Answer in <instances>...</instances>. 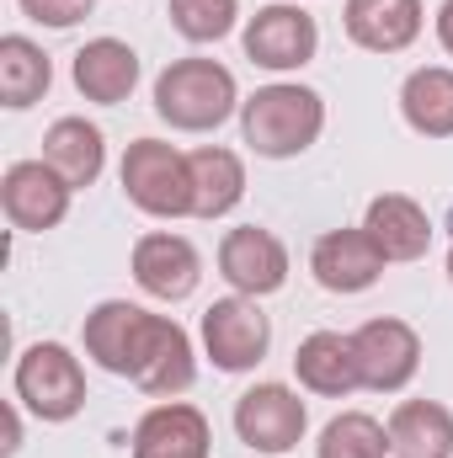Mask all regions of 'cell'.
I'll return each instance as SVG.
<instances>
[{
    "instance_id": "obj_1",
    "label": "cell",
    "mask_w": 453,
    "mask_h": 458,
    "mask_svg": "<svg viewBox=\"0 0 453 458\" xmlns=\"http://www.w3.org/2000/svg\"><path fill=\"white\" fill-rule=\"evenodd\" d=\"M86 357L97 368H107L117 378H128L133 389L155 394V400H176L192 389L198 378V352L192 336L171 320V315H150L128 299H107L86 315Z\"/></svg>"
},
{
    "instance_id": "obj_2",
    "label": "cell",
    "mask_w": 453,
    "mask_h": 458,
    "mask_svg": "<svg viewBox=\"0 0 453 458\" xmlns=\"http://www.w3.org/2000/svg\"><path fill=\"white\" fill-rule=\"evenodd\" d=\"M240 133L261 160H294L326 133V97L299 81L261 86L240 102Z\"/></svg>"
},
{
    "instance_id": "obj_3",
    "label": "cell",
    "mask_w": 453,
    "mask_h": 458,
    "mask_svg": "<svg viewBox=\"0 0 453 458\" xmlns=\"http://www.w3.org/2000/svg\"><path fill=\"white\" fill-rule=\"evenodd\" d=\"M240 107V86L219 59H171L155 75V113L176 133H209Z\"/></svg>"
},
{
    "instance_id": "obj_4",
    "label": "cell",
    "mask_w": 453,
    "mask_h": 458,
    "mask_svg": "<svg viewBox=\"0 0 453 458\" xmlns=\"http://www.w3.org/2000/svg\"><path fill=\"white\" fill-rule=\"evenodd\" d=\"M123 192L150 219H187L192 214V165L166 139H133L123 155Z\"/></svg>"
},
{
    "instance_id": "obj_5",
    "label": "cell",
    "mask_w": 453,
    "mask_h": 458,
    "mask_svg": "<svg viewBox=\"0 0 453 458\" xmlns=\"http://www.w3.org/2000/svg\"><path fill=\"white\" fill-rule=\"evenodd\" d=\"M11 389L38 421H75L86 405V368L64 342H32L16 357Z\"/></svg>"
},
{
    "instance_id": "obj_6",
    "label": "cell",
    "mask_w": 453,
    "mask_h": 458,
    "mask_svg": "<svg viewBox=\"0 0 453 458\" xmlns=\"http://www.w3.org/2000/svg\"><path fill=\"white\" fill-rule=\"evenodd\" d=\"M240 48L256 70H272V75H288V70H304L315 54H321V27L304 5H261L245 32H240Z\"/></svg>"
},
{
    "instance_id": "obj_7",
    "label": "cell",
    "mask_w": 453,
    "mask_h": 458,
    "mask_svg": "<svg viewBox=\"0 0 453 458\" xmlns=\"http://www.w3.org/2000/svg\"><path fill=\"white\" fill-rule=\"evenodd\" d=\"M304 427H310V405L288 384H251L235 400V432H240V443L267 458L294 454L304 443Z\"/></svg>"
},
{
    "instance_id": "obj_8",
    "label": "cell",
    "mask_w": 453,
    "mask_h": 458,
    "mask_svg": "<svg viewBox=\"0 0 453 458\" xmlns=\"http://www.w3.org/2000/svg\"><path fill=\"white\" fill-rule=\"evenodd\" d=\"M272 346V320L261 315L256 299L229 293L203 310V352L214 357L219 373H251Z\"/></svg>"
},
{
    "instance_id": "obj_9",
    "label": "cell",
    "mask_w": 453,
    "mask_h": 458,
    "mask_svg": "<svg viewBox=\"0 0 453 458\" xmlns=\"http://www.w3.org/2000/svg\"><path fill=\"white\" fill-rule=\"evenodd\" d=\"M352 352H357L363 389H373V394H400L416 378V368H422V336H416V326H406L395 315L363 320L352 331Z\"/></svg>"
},
{
    "instance_id": "obj_10",
    "label": "cell",
    "mask_w": 453,
    "mask_h": 458,
    "mask_svg": "<svg viewBox=\"0 0 453 458\" xmlns=\"http://www.w3.org/2000/svg\"><path fill=\"white\" fill-rule=\"evenodd\" d=\"M70 198H75V187L48 160H16L0 176V208H5L11 229H21V234L59 229L70 214Z\"/></svg>"
},
{
    "instance_id": "obj_11",
    "label": "cell",
    "mask_w": 453,
    "mask_h": 458,
    "mask_svg": "<svg viewBox=\"0 0 453 458\" xmlns=\"http://www.w3.org/2000/svg\"><path fill=\"white\" fill-rule=\"evenodd\" d=\"M133 283L160 304H182L203 283V256L187 234H171V229L139 234L133 240Z\"/></svg>"
},
{
    "instance_id": "obj_12",
    "label": "cell",
    "mask_w": 453,
    "mask_h": 458,
    "mask_svg": "<svg viewBox=\"0 0 453 458\" xmlns=\"http://www.w3.org/2000/svg\"><path fill=\"white\" fill-rule=\"evenodd\" d=\"M219 277L245 299H267L288 283V245L261 225H240L219 240Z\"/></svg>"
},
{
    "instance_id": "obj_13",
    "label": "cell",
    "mask_w": 453,
    "mask_h": 458,
    "mask_svg": "<svg viewBox=\"0 0 453 458\" xmlns=\"http://www.w3.org/2000/svg\"><path fill=\"white\" fill-rule=\"evenodd\" d=\"M384 250L368 240V229H326L310 250V272L326 293H368L384 277Z\"/></svg>"
},
{
    "instance_id": "obj_14",
    "label": "cell",
    "mask_w": 453,
    "mask_h": 458,
    "mask_svg": "<svg viewBox=\"0 0 453 458\" xmlns=\"http://www.w3.org/2000/svg\"><path fill=\"white\" fill-rule=\"evenodd\" d=\"M209 416L187 400H160L133 427V458H209Z\"/></svg>"
},
{
    "instance_id": "obj_15",
    "label": "cell",
    "mask_w": 453,
    "mask_h": 458,
    "mask_svg": "<svg viewBox=\"0 0 453 458\" xmlns=\"http://www.w3.org/2000/svg\"><path fill=\"white\" fill-rule=\"evenodd\" d=\"M341 27L368 54H400L422 38L427 11H422V0H346Z\"/></svg>"
},
{
    "instance_id": "obj_16",
    "label": "cell",
    "mask_w": 453,
    "mask_h": 458,
    "mask_svg": "<svg viewBox=\"0 0 453 458\" xmlns=\"http://www.w3.org/2000/svg\"><path fill=\"white\" fill-rule=\"evenodd\" d=\"M70 81H75V91H81L86 102L117 107V102H128L133 86H139V54H133L123 38H91V43L75 54Z\"/></svg>"
},
{
    "instance_id": "obj_17",
    "label": "cell",
    "mask_w": 453,
    "mask_h": 458,
    "mask_svg": "<svg viewBox=\"0 0 453 458\" xmlns=\"http://www.w3.org/2000/svg\"><path fill=\"white\" fill-rule=\"evenodd\" d=\"M363 229L368 240L384 250V261H422L427 245H432V219L416 198L406 192H379L363 214Z\"/></svg>"
},
{
    "instance_id": "obj_18",
    "label": "cell",
    "mask_w": 453,
    "mask_h": 458,
    "mask_svg": "<svg viewBox=\"0 0 453 458\" xmlns=\"http://www.w3.org/2000/svg\"><path fill=\"white\" fill-rule=\"evenodd\" d=\"M294 373L310 394H326V400H346L352 389H363V373H357V352L352 336L341 331H315L304 336L294 352Z\"/></svg>"
},
{
    "instance_id": "obj_19",
    "label": "cell",
    "mask_w": 453,
    "mask_h": 458,
    "mask_svg": "<svg viewBox=\"0 0 453 458\" xmlns=\"http://www.w3.org/2000/svg\"><path fill=\"white\" fill-rule=\"evenodd\" d=\"M43 160L81 192V187H97V176L107 171V139L86 117H59L43 133Z\"/></svg>"
},
{
    "instance_id": "obj_20",
    "label": "cell",
    "mask_w": 453,
    "mask_h": 458,
    "mask_svg": "<svg viewBox=\"0 0 453 458\" xmlns=\"http://www.w3.org/2000/svg\"><path fill=\"white\" fill-rule=\"evenodd\" d=\"M192 165V219H225L245 198V165L225 144H203L187 155Z\"/></svg>"
},
{
    "instance_id": "obj_21",
    "label": "cell",
    "mask_w": 453,
    "mask_h": 458,
    "mask_svg": "<svg viewBox=\"0 0 453 458\" xmlns=\"http://www.w3.org/2000/svg\"><path fill=\"white\" fill-rule=\"evenodd\" d=\"M395 458H453V411L443 400H400L389 411Z\"/></svg>"
},
{
    "instance_id": "obj_22",
    "label": "cell",
    "mask_w": 453,
    "mask_h": 458,
    "mask_svg": "<svg viewBox=\"0 0 453 458\" xmlns=\"http://www.w3.org/2000/svg\"><path fill=\"white\" fill-rule=\"evenodd\" d=\"M400 117L422 139H453V70L443 64L411 70L400 86Z\"/></svg>"
},
{
    "instance_id": "obj_23",
    "label": "cell",
    "mask_w": 453,
    "mask_h": 458,
    "mask_svg": "<svg viewBox=\"0 0 453 458\" xmlns=\"http://www.w3.org/2000/svg\"><path fill=\"white\" fill-rule=\"evenodd\" d=\"M48 86H54L48 54H43L32 38H21V32L0 38V102H5L11 113H27L32 102L48 97Z\"/></svg>"
},
{
    "instance_id": "obj_24",
    "label": "cell",
    "mask_w": 453,
    "mask_h": 458,
    "mask_svg": "<svg viewBox=\"0 0 453 458\" xmlns=\"http://www.w3.org/2000/svg\"><path fill=\"white\" fill-rule=\"evenodd\" d=\"M315 454L321 458H389V427H379L368 411H341L337 421H326Z\"/></svg>"
},
{
    "instance_id": "obj_25",
    "label": "cell",
    "mask_w": 453,
    "mask_h": 458,
    "mask_svg": "<svg viewBox=\"0 0 453 458\" xmlns=\"http://www.w3.org/2000/svg\"><path fill=\"white\" fill-rule=\"evenodd\" d=\"M166 11H171V27L187 43H219V38L235 32L240 0H166Z\"/></svg>"
},
{
    "instance_id": "obj_26",
    "label": "cell",
    "mask_w": 453,
    "mask_h": 458,
    "mask_svg": "<svg viewBox=\"0 0 453 458\" xmlns=\"http://www.w3.org/2000/svg\"><path fill=\"white\" fill-rule=\"evenodd\" d=\"M32 21H43V27H75V21H86L91 16V5L97 0H16Z\"/></svg>"
},
{
    "instance_id": "obj_27",
    "label": "cell",
    "mask_w": 453,
    "mask_h": 458,
    "mask_svg": "<svg viewBox=\"0 0 453 458\" xmlns=\"http://www.w3.org/2000/svg\"><path fill=\"white\" fill-rule=\"evenodd\" d=\"M21 448V416H16V405H5V443H0V454L11 458Z\"/></svg>"
},
{
    "instance_id": "obj_28",
    "label": "cell",
    "mask_w": 453,
    "mask_h": 458,
    "mask_svg": "<svg viewBox=\"0 0 453 458\" xmlns=\"http://www.w3.org/2000/svg\"><path fill=\"white\" fill-rule=\"evenodd\" d=\"M438 43H443V54H453V0L438 5Z\"/></svg>"
},
{
    "instance_id": "obj_29",
    "label": "cell",
    "mask_w": 453,
    "mask_h": 458,
    "mask_svg": "<svg viewBox=\"0 0 453 458\" xmlns=\"http://www.w3.org/2000/svg\"><path fill=\"white\" fill-rule=\"evenodd\" d=\"M449 283H453V245H449Z\"/></svg>"
}]
</instances>
